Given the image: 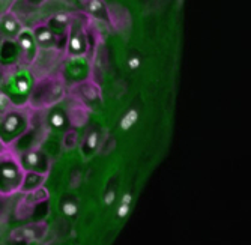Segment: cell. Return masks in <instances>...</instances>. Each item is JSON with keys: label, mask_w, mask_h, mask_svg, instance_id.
<instances>
[{"label": "cell", "mask_w": 251, "mask_h": 245, "mask_svg": "<svg viewBox=\"0 0 251 245\" xmlns=\"http://www.w3.org/2000/svg\"><path fill=\"white\" fill-rule=\"evenodd\" d=\"M77 142H78V136H77V132L74 129L71 131H68L66 134L63 136V146L66 149H73L77 146Z\"/></svg>", "instance_id": "obj_7"}, {"label": "cell", "mask_w": 251, "mask_h": 245, "mask_svg": "<svg viewBox=\"0 0 251 245\" xmlns=\"http://www.w3.org/2000/svg\"><path fill=\"white\" fill-rule=\"evenodd\" d=\"M47 233V224L45 222H35L27 227H21L12 232L11 238L18 241V242H32V241H39Z\"/></svg>", "instance_id": "obj_2"}, {"label": "cell", "mask_w": 251, "mask_h": 245, "mask_svg": "<svg viewBox=\"0 0 251 245\" xmlns=\"http://www.w3.org/2000/svg\"><path fill=\"white\" fill-rule=\"evenodd\" d=\"M35 38L38 39V42L41 44V46H45V47L50 46V44L54 41V35H53V32L49 27H39V29H36Z\"/></svg>", "instance_id": "obj_5"}, {"label": "cell", "mask_w": 251, "mask_h": 245, "mask_svg": "<svg viewBox=\"0 0 251 245\" xmlns=\"http://www.w3.org/2000/svg\"><path fill=\"white\" fill-rule=\"evenodd\" d=\"M135 121H137V113H135L134 110H131L129 113L124 118V121H122V128H129Z\"/></svg>", "instance_id": "obj_14"}, {"label": "cell", "mask_w": 251, "mask_h": 245, "mask_svg": "<svg viewBox=\"0 0 251 245\" xmlns=\"http://www.w3.org/2000/svg\"><path fill=\"white\" fill-rule=\"evenodd\" d=\"M11 101L5 94H0V111H9Z\"/></svg>", "instance_id": "obj_16"}, {"label": "cell", "mask_w": 251, "mask_h": 245, "mask_svg": "<svg viewBox=\"0 0 251 245\" xmlns=\"http://www.w3.org/2000/svg\"><path fill=\"white\" fill-rule=\"evenodd\" d=\"M23 176H25V169L18 158L6 152L0 155V184H3L0 188V194L11 196L14 191L21 190Z\"/></svg>", "instance_id": "obj_1"}, {"label": "cell", "mask_w": 251, "mask_h": 245, "mask_svg": "<svg viewBox=\"0 0 251 245\" xmlns=\"http://www.w3.org/2000/svg\"><path fill=\"white\" fill-rule=\"evenodd\" d=\"M113 200H115V191H110V193H107V196H105V203L107 205H110L111 202H113Z\"/></svg>", "instance_id": "obj_20"}, {"label": "cell", "mask_w": 251, "mask_h": 245, "mask_svg": "<svg viewBox=\"0 0 251 245\" xmlns=\"http://www.w3.org/2000/svg\"><path fill=\"white\" fill-rule=\"evenodd\" d=\"M83 44H81V38L80 36H74L71 39V50L73 53H81L83 51Z\"/></svg>", "instance_id": "obj_15"}, {"label": "cell", "mask_w": 251, "mask_h": 245, "mask_svg": "<svg viewBox=\"0 0 251 245\" xmlns=\"http://www.w3.org/2000/svg\"><path fill=\"white\" fill-rule=\"evenodd\" d=\"M2 27L5 29V32H8L9 35H15L20 30V23L12 17V15H6L2 21Z\"/></svg>", "instance_id": "obj_6"}, {"label": "cell", "mask_w": 251, "mask_h": 245, "mask_svg": "<svg viewBox=\"0 0 251 245\" xmlns=\"http://www.w3.org/2000/svg\"><path fill=\"white\" fill-rule=\"evenodd\" d=\"M78 2H81V3H87V0H78Z\"/></svg>", "instance_id": "obj_23"}, {"label": "cell", "mask_w": 251, "mask_h": 245, "mask_svg": "<svg viewBox=\"0 0 251 245\" xmlns=\"http://www.w3.org/2000/svg\"><path fill=\"white\" fill-rule=\"evenodd\" d=\"M68 118L74 126H83L87 122L89 110L83 104H74L68 108Z\"/></svg>", "instance_id": "obj_3"}, {"label": "cell", "mask_w": 251, "mask_h": 245, "mask_svg": "<svg viewBox=\"0 0 251 245\" xmlns=\"http://www.w3.org/2000/svg\"><path fill=\"white\" fill-rule=\"evenodd\" d=\"M56 20H57V21H60V23H65V21L68 20V17L62 14V15H57V17H56Z\"/></svg>", "instance_id": "obj_22"}, {"label": "cell", "mask_w": 251, "mask_h": 245, "mask_svg": "<svg viewBox=\"0 0 251 245\" xmlns=\"http://www.w3.org/2000/svg\"><path fill=\"white\" fill-rule=\"evenodd\" d=\"M18 42H20L21 49L25 50V51H27L29 49H32V38H30L27 33H23V35H20V39H18Z\"/></svg>", "instance_id": "obj_12"}, {"label": "cell", "mask_w": 251, "mask_h": 245, "mask_svg": "<svg viewBox=\"0 0 251 245\" xmlns=\"http://www.w3.org/2000/svg\"><path fill=\"white\" fill-rule=\"evenodd\" d=\"M87 146L90 149H95L98 146V132H90L87 136Z\"/></svg>", "instance_id": "obj_17"}, {"label": "cell", "mask_w": 251, "mask_h": 245, "mask_svg": "<svg viewBox=\"0 0 251 245\" xmlns=\"http://www.w3.org/2000/svg\"><path fill=\"white\" fill-rule=\"evenodd\" d=\"M102 9H104V6H102L101 0H87V11L89 12L100 15L102 12Z\"/></svg>", "instance_id": "obj_9"}, {"label": "cell", "mask_w": 251, "mask_h": 245, "mask_svg": "<svg viewBox=\"0 0 251 245\" xmlns=\"http://www.w3.org/2000/svg\"><path fill=\"white\" fill-rule=\"evenodd\" d=\"M50 122H51L53 126L60 128V126L63 125V122H65V116L60 113V111H54V113L50 116Z\"/></svg>", "instance_id": "obj_13"}, {"label": "cell", "mask_w": 251, "mask_h": 245, "mask_svg": "<svg viewBox=\"0 0 251 245\" xmlns=\"http://www.w3.org/2000/svg\"><path fill=\"white\" fill-rule=\"evenodd\" d=\"M129 202H131V196H129V194L124 196L122 205H121V208H119V211H118V215H119L121 218L126 217V214H128V211H129Z\"/></svg>", "instance_id": "obj_11"}, {"label": "cell", "mask_w": 251, "mask_h": 245, "mask_svg": "<svg viewBox=\"0 0 251 245\" xmlns=\"http://www.w3.org/2000/svg\"><path fill=\"white\" fill-rule=\"evenodd\" d=\"M26 166L30 167V169H35L38 164H39V153L38 152H29L26 155Z\"/></svg>", "instance_id": "obj_10"}, {"label": "cell", "mask_w": 251, "mask_h": 245, "mask_svg": "<svg viewBox=\"0 0 251 245\" xmlns=\"http://www.w3.org/2000/svg\"><path fill=\"white\" fill-rule=\"evenodd\" d=\"M128 65H129V68L135 70V68H139V65H140V59L139 57H131L128 60Z\"/></svg>", "instance_id": "obj_19"}, {"label": "cell", "mask_w": 251, "mask_h": 245, "mask_svg": "<svg viewBox=\"0 0 251 245\" xmlns=\"http://www.w3.org/2000/svg\"><path fill=\"white\" fill-rule=\"evenodd\" d=\"M63 212L66 214V215H74L75 212H77V209H78V206H77V203H65L63 205Z\"/></svg>", "instance_id": "obj_18"}, {"label": "cell", "mask_w": 251, "mask_h": 245, "mask_svg": "<svg viewBox=\"0 0 251 245\" xmlns=\"http://www.w3.org/2000/svg\"><path fill=\"white\" fill-rule=\"evenodd\" d=\"M3 152H6V145L2 142V139H0V155H2Z\"/></svg>", "instance_id": "obj_21"}, {"label": "cell", "mask_w": 251, "mask_h": 245, "mask_svg": "<svg viewBox=\"0 0 251 245\" xmlns=\"http://www.w3.org/2000/svg\"><path fill=\"white\" fill-rule=\"evenodd\" d=\"M18 123H20V118H18L17 115H14V113H8L6 118H5L3 126H5V129H6L8 132H14V131L17 129Z\"/></svg>", "instance_id": "obj_8"}, {"label": "cell", "mask_w": 251, "mask_h": 245, "mask_svg": "<svg viewBox=\"0 0 251 245\" xmlns=\"http://www.w3.org/2000/svg\"><path fill=\"white\" fill-rule=\"evenodd\" d=\"M47 198H49V191L45 190V188H42V187H36V188L30 190V191L25 196V198H23V202L35 208V205L44 202V200H47Z\"/></svg>", "instance_id": "obj_4"}]
</instances>
